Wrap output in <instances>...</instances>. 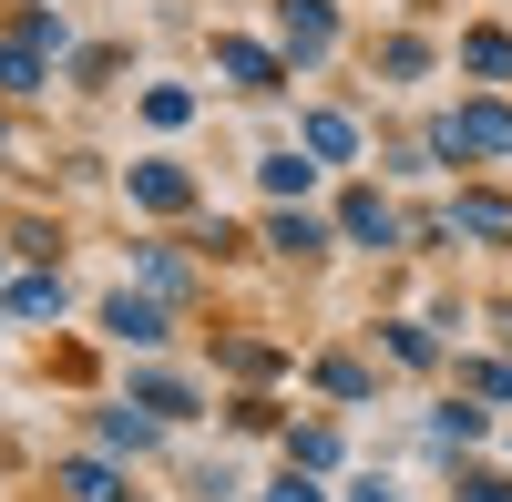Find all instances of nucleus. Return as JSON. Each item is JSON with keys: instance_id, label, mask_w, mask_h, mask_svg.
Wrapping results in <instances>:
<instances>
[{"instance_id": "nucleus-19", "label": "nucleus", "mask_w": 512, "mask_h": 502, "mask_svg": "<svg viewBox=\"0 0 512 502\" xmlns=\"http://www.w3.org/2000/svg\"><path fill=\"white\" fill-rule=\"evenodd\" d=\"M461 502H512V482H461Z\"/></svg>"}, {"instance_id": "nucleus-11", "label": "nucleus", "mask_w": 512, "mask_h": 502, "mask_svg": "<svg viewBox=\"0 0 512 502\" xmlns=\"http://www.w3.org/2000/svg\"><path fill=\"white\" fill-rule=\"evenodd\" d=\"M11 308H21V318H52V308H62V277H11Z\"/></svg>"}, {"instance_id": "nucleus-14", "label": "nucleus", "mask_w": 512, "mask_h": 502, "mask_svg": "<svg viewBox=\"0 0 512 502\" xmlns=\"http://www.w3.org/2000/svg\"><path fill=\"white\" fill-rule=\"evenodd\" d=\"M144 113H154V123H164V134H175V123H185V113H195V93H175V82H154V93H144Z\"/></svg>"}, {"instance_id": "nucleus-4", "label": "nucleus", "mask_w": 512, "mask_h": 502, "mask_svg": "<svg viewBox=\"0 0 512 502\" xmlns=\"http://www.w3.org/2000/svg\"><path fill=\"white\" fill-rule=\"evenodd\" d=\"M134 205H154V216H185V205H195V185L175 175V164H134Z\"/></svg>"}, {"instance_id": "nucleus-20", "label": "nucleus", "mask_w": 512, "mask_h": 502, "mask_svg": "<svg viewBox=\"0 0 512 502\" xmlns=\"http://www.w3.org/2000/svg\"><path fill=\"white\" fill-rule=\"evenodd\" d=\"M277 502H318V492H308V482H297V472H287V482H277Z\"/></svg>"}, {"instance_id": "nucleus-15", "label": "nucleus", "mask_w": 512, "mask_h": 502, "mask_svg": "<svg viewBox=\"0 0 512 502\" xmlns=\"http://www.w3.org/2000/svg\"><path fill=\"white\" fill-rule=\"evenodd\" d=\"M318 380H328L338 400H369V369H359V359H328V369H318Z\"/></svg>"}, {"instance_id": "nucleus-17", "label": "nucleus", "mask_w": 512, "mask_h": 502, "mask_svg": "<svg viewBox=\"0 0 512 502\" xmlns=\"http://www.w3.org/2000/svg\"><path fill=\"white\" fill-rule=\"evenodd\" d=\"M267 246H287V257H308V246H318V226H308V216H277V226H267Z\"/></svg>"}, {"instance_id": "nucleus-10", "label": "nucleus", "mask_w": 512, "mask_h": 502, "mask_svg": "<svg viewBox=\"0 0 512 502\" xmlns=\"http://www.w3.org/2000/svg\"><path fill=\"white\" fill-rule=\"evenodd\" d=\"M62 492H72V502H123V482H113L103 462H72V472H62Z\"/></svg>"}, {"instance_id": "nucleus-3", "label": "nucleus", "mask_w": 512, "mask_h": 502, "mask_svg": "<svg viewBox=\"0 0 512 502\" xmlns=\"http://www.w3.org/2000/svg\"><path fill=\"white\" fill-rule=\"evenodd\" d=\"M277 11H287V52H328V41H338V21H328V0H277Z\"/></svg>"}, {"instance_id": "nucleus-9", "label": "nucleus", "mask_w": 512, "mask_h": 502, "mask_svg": "<svg viewBox=\"0 0 512 502\" xmlns=\"http://www.w3.org/2000/svg\"><path fill=\"white\" fill-rule=\"evenodd\" d=\"M0 93H41V41H0Z\"/></svg>"}, {"instance_id": "nucleus-7", "label": "nucleus", "mask_w": 512, "mask_h": 502, "mask_svg": "<svg viewBox=\"0 0 512 502\" xmlns=\"http://www.w3.org/2000/svg\"><path fill=\"white\" fill-rule=\"evenodd\" d=\"M308 154H318V164H349V154H359V123H349V113H308Z\"/></svg>"}, {"instance_id": "nucleus-6", "label": "nucleus", "mask_w": 512, "mask_h": 502, "mask_svg": "<svg viewBox=\"0 0 512 502\" xmlns=\"http://www.w3.org/2000/svg\"><path fill=\"white\" fill-rule=\"evenodd\" d=\"M216 72L246 82V93H267V82H277V52H256V41H216Z\"/></svg>"}, {"instance_id": "nucleus-1", "label": "nucleus", "mask_w": 512, "mask_h": 502, "mask_svg": "<svg viewBox=\"0 0 512 502\" xmlns=\"http://www.w3.org/2000/svg\"><path fill=\"white\" fill-rule=\"evenodd\" d=\"M441 154H512V113H502V103H461V113H441Z\"/></svg>"}, {"instance_id": "nucleus-8", "label": "nucleus", "mask_w": 512, "mask_h": 502, "mask_svg": "<svg viewBox=\"0 0 512 502\" xmlns=\"http://www.w3.org/2000/svg\"><path fill=\"white\" fill-rule=\"evenodd\" d=\"M338 226H349L359 246H390V236H400V216H390L379 195H349V216H338Z\"/></svg>"}, {"instance_id": "nucleus-2", "label": "nucleus", "mask_w": 512, "mask_h": 502, "mask_svg": "<svg viewBox=\"0 0 512 502\" xmlns=\"http://www.w3.org/2000/svg\"><path fill=\"white\" fill-rule=\"evenodd\" d=\"M451 236H482V246H512V195H461V205H451Z\"/></svg>"}, {"instance_id": "nucleus-18", "label": "nucleus", "mask_w": 512, "mask_h": 502, "mask_svg": "<svg viewBox=\"0 0 512 502\" xmlns=\"http://www.w3.org/2000/svg\"><path fill=\"white\" fill-rule=\"evenodd\" d=\"M134 400H144V410H154V421H175V410H195V400H185V390H175V380H144V390H134Z\"/></svg>"}, {"instance_id": "nucleus-13", "label": "nucleus", "mask_w": 512, "mask_h": 502, "mask_svg": "<svg viewBox=\"0 0 512 502\" xmlns=\"http://www.w3.org/2000/svg\"><path fill=\"white\" fill-rule=\"evenodd\" d=\"M103 441H113V451H144V441H154V421H144V400H134V410H113V421H103Z\"/></svg>"}, {"instance_id": "nucleus-5", "label": "nucleus", "mask_w": 512, "mask_h": 502, "mask_svg": "<svg viewBox=\"0 0 512 502\" xmlns=\"http://www.w3.org/2000/svg\"><path fill=\"white\" fill-rule=\"evenodd\" d=\"M103 328H113L123 349H154V339H164V308H154V298H113V308H103Z\"/></svg>"}, {"instance_id": "nucleus-12", "label": "nucleus", "mask_w": 512, "mask_h": 502, "mask_svg": "<svg viewBox=\"0 0 512 502\" xmlns=\"http://www.w3.org/2000/svg\"><path fill=\"white\" fill-rule=\"evenodd\" d=\"M461 62H472V72H492V82H502V72H512V41H502V31H472V41H461Z\"/></svg>"}, {"instance_id": "nucleus-16", "label": "nucleus", "mask_w": 512, "mask_h": 502, "mask_svg": "<svg viewBox=\"0 0 512 502\" xmlns=\"http://www.w3.org/2000/svg\"><path fill=\"white\" fill-rule=\"evenodd\" d=\"M308 175H318V164H297V154H267V195H297Z\"/></svg>"}, {"instance_id": "nucleus-21", "label": "nucleus", "mask_w": 512, "mask_h": 502, "mask_svg": "<svg viewBox=\"0 0 512 502\" xmlns=\"http://www.w3.org/2000/svg\"><path fill=\"white\" fill-rule=\"evenodd\" d=\"M349 502H400V492H379V482H359V492H349Z\"/></svg>"}]
</instances>
